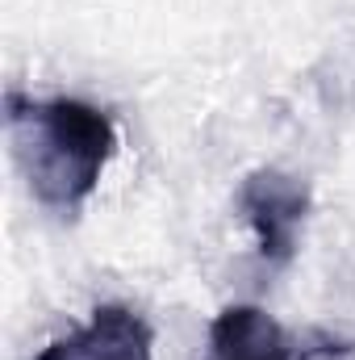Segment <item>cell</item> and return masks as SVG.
Returning <instances> with one entry per match:
<instances>
[{
	"label": "cell",
	"instance_id": "277c9868",
	"mask_svg": "<svg viewBox=\"0 0 355 360\" xmlns=\"http://www.w3.org/2000/svg\"><path fill=\"white\" fill-rule=\"evenodd\" d=\"M205 360H293L284 327L260 306H226L209 323Z\"/></svg>",
	"mask_w": 355,
	"mask_h": 360
},
{
	"label": "cell",
	"instance_id": "5b68a950",
	"mask_svg": "<svg viewBox=\"0 0 355 360\" xmlns=\"http://www.w3.org/2000/svg\"><path fill=\"white\" fill-rule=\"evenodd\" d=\"M318 360H347V356H318Z\"/></svg>",
	"mask_w": 355,
	"mask_h": 360
},
{
	"label": "cell",
	"instance_id": "3957f363",
	"mask_svg": "<svg viewBox=\"0 0 355 360\" xmlns=\"http://www.w3.org/2000/svg\"><path fill=\"white\" fill-rule=\"evenodd\" d=\"M151 327L138 310L121 302H105L92 310L84 327L51 340L34 360H151Z\"/></svg>",
	"mask_w": 355,
	"mask_h": 360
},
{
	"label": "cell",
	"instance_id": "7a4b0ae2",
	"mask_svg": "<svg viewBox=\"0 0 355 360\" xmlns=\"http://www.w3.org/2000/svg\"><path fill=\"white\" fill-rule=\"evenodd\" d=\"M239 210L255 231L264 264L284 269L297 256V231L309 214V184L280 168H255L239 184Z\"/></svg>",
	"mask_w": 355,
	"mask_h": 360
},
{
	"label": "cell",
	"instance_id": "6da1fadb",
	"mask_svg": "<svg viewBox=\"0 0 355 360\" xmlns=\"http://www.w3.org/2000/svg\"><path fill=\"white\" fill-rule=\"evenodd\" d=\"M4 126L34 201L59 218H76L117 151L113 117L80 96L42 101L25 96L21 89H8Z\"/></svg>",
	"mask_w": 355,
	"mask_h": 360
}]
</instances>
